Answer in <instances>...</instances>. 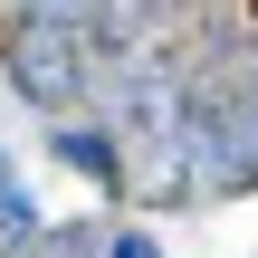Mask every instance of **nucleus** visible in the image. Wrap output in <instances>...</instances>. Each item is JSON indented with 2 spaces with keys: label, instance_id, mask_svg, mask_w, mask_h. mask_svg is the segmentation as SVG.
I'll return each mask as SVG.
<instances>
[{
  "label": "nucleus",
  "instance_id": "1",
  "mask_svg": "<svg viewBox=\"0 0 258 258\" xmlns=\"http://www.w3.org/2000/svg\"><path fill=\"white\" fill-rule=\"evenodd\" d=\"M249 19H258V0H249Z\"/></svg>",
  "mask_w": 258,
  "mask_h": 258
}]
</instances>
